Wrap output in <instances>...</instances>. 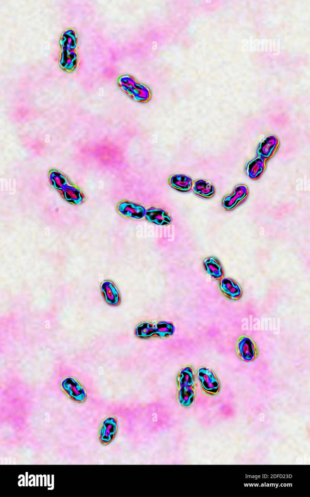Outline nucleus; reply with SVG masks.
Returning <instances> with one entry per match:
<instances>
[{
	"label": "nucleus",
	"mask_w": 310,
	"mask_h": 497,
	"mask_svg": "<svg viewBox=\"0 0 310 497\" xmlns=\"http://www.w3.org/2000/svg\"><path fill=\"white\" fill-rule=\"evenodd\" d=\"M236 350L239 357L246 362L253 361L258 355V349L255 343L246 336H241L239 338Z\"/></svg>",
	"instance_id": "3"
},
{
	"label": "nucleus",
	"mask_w": 310,
	"mask_h": 497,
	"mask_svg": "<svg viewBox=\"0 0 310 497\" xmlns=\"http://www.w3.org/2000/svg\"><path fill=\"white\" fill-rule=\"evenodd\" d=\"M61 385L63 390L74 401L83 402L86 400L85 389L74 378H66L62 381Z\"/></svg>",
	"instance_id": "4"
},
{
	"label": "nucleus",
	"mask_w": 310,
	"mask_h": 497,
	"mask_svg": "<svg viewBox=\"0 0 310 497\" xmlns=\"http://www.w3.org/2000/svg\"><path fill=\"white\" fill-rule=\"evenodd\" d=\"M198 377L204 391L209 395L217 394L220 387L219 381L214 372L207 367H200Z\"/></svg>",
	"instance_id": "2"
},
{
	"label": "nucleus",
	"mask_w": 310,
	"mask_h": 497,
	"mask_svg": "<svg viewBox=\"0 0 310 497\" xmlns=\"http://www.w3.org/2000/svg\"><path fill=\"white\" fill-rule=\"evenodd\" d=\"M178 380L179 385V400L182 404L191 402L194 398L193 386L194 383L192 367L188 365L184 367L179 373Z\"/></svg>",
	"instance_id": "1"
},
{
	"label": "nucleus",
	"mask_w": 310,
	"mask_h": 497,
	"mask_svg": "<svg viewBox=\"0 0 310 497\" xmlns=\"http://www.w3.org/2000/svg\"><path fill=\"white\" fill-rule=\"evenodd\" d=\"M204 266L206 272L214 279H222L224 276L222 267L214 258H207L204 261Z\"/></svg>",
	"instance_id": "12"
},
{
	"label": "nucleus",
	"mask_w": 310,
	"mask_h": 497,
	"mask_svg": "<svg viewBox=\"0 0 310 497\" xmlns=\"http://www.w3.org/2000/svg\"><path fill=\"white\" fill-rule=\"evenodd\" d=\"M169 182L174 188L184 192L189 191L193 185L192 179L184 174H174L172 176Z\"/></svg>",
	"instance_id": "11"
},
{
	"label": "nucleus",
	"mask_w": 310,
	"mask_h": 497,
	"mask_svg": "<svg viewBox=\"0 0 310 497\" xmlns=\"http://www.w3.org/2000/svg\"><path fill=\"white\" fill-rule=\"evenodd\" d=\"M262 161H263L260 159H258L250 163V164L253 165V166L249 164V166L248 167V172L249 173H252L253 172L252 174L250 176H251V177H257L258 175H260L263 170Z\"/></svg>",
	"instance_id": "17"
},
{
	"label": "nucleus",
	"mask_w": 310,
	"mask_h": 497,
	"mask_svg": "<svg viewBox=\"0 0 310 497\" xmlns=\"http://www.w3.org/2000/svg\"><path fill=\"white\" fill-rule=\"evenodd\" d=\"M247 194V189L245 186H237L232 194L224 198L222 202L223 207L227 210L233 209L245 199Z\"/></svg>",
	"instance_id": "7"
},
{
	"label": "nucleus",
	"mask_w": 310,
	"mask_h": 497,
	"mask_svg": "<svg viewBox=\"0 0 310 497\" xmlns=\"http://www.w3.org/2000/svg\"><path fill=\"white\" fill-rule=\"evenodd\" d=\"M118 210L122 215L137 219H142L146 211L143 206L127 201L120 202Z\"/></svg>",
	"instance_id": "6"
},
{
	"label": "nucleus",
	"mask_w": 310,
	"mask_h": 497,
	"mask_svg": "<svg viewBox=\"0 0 310 497\" xmlns=\"http://www.w3.org/2000/svg\"><path fill=\"white\" fill-rule=\"evenodd\" d=\"M220 289L226 297L232 299H239L242 295V290L240 285L229 278L221 279Z\"/></svg>",
	"instance_id": "9"
},
{
	"label": "nucleus",
	"mask_w": 310,
	"mask_h": 497,
	"mask_svg": "<svg viewBox=\"0 0 310 497\" xmlns=\"http://www.w3.org/2000/svg\"><path fill=\"white\" fill-rule=\"evenodd\" d=\"M135 333L140 338H150L155 334L154 324L146 322L141 323L136 328Z\"/></svg>",
	"instance_id": "15"
},
{
	"label": "nucleus",
	"mask_w": 310,
	"mask_h": 497,
	"mask_svg": "<svg viewBox=\"0 0 310 497\" xmlns=\"http://www.w3.org/2000/svg\"><path fill=\"white\" fill-rule=\"evenodd\" d=\"M101 290L105 301L110 305H118L120 301L119 292L110 281H104L101 284Z\"/></svg>",
	"instance_id": "10"
},
{
	"label": "nucleus",
	"mask_w": 310,
	"mask_h": 497,
	"mask_svg": "<svg viewBox=\"0 0 310 497\" xmlns=\"http://www.w3.org/2000/svg\"><path fill=\"white\" fill-rule=\"evenodd\" d=\"M144 216L149 221L158 225H165L171 223L172 219L165 210L151 207L146 210Z\"/></svg>",
	"instance_id": "8"
},
{
	"label": "nucleus",
	"mask_w": 310,
	"mask_h": 497,
	"mask_svg": "<svg viewBox=\"0 0 310 497\" xmlns=\"http://www.w3.org/2000/svg\"><path fill=\"white\" fill-rule=\"evenodd\" d=\"M192 189L195 194L207 198L211 197L215 192L214 188L212 184L202 180L194 182Z\"/></svg>",
	"instance_id": "13"
},
{
	"label": "nucleus",
	"mask_w": 310,
	"mask_h": 497,
	"mask_svg": "<svg viewBox=\"0 0 310 497\" xmlns=\"http://www.w3.org/2000/svg\"><path fill=\"white\" fill-rule=\"evenodd\" d=\"M118 429L116 418L109 416L104 419L100 427L99 436L101 442L104 445L109 443L114 438Z\"/></svg>",
	"instance_id": "5"
},
{
	"label": "nucleus",
	"mask_w": 310,
	"mask_h": 497,
	"mask_svg": "<svg viewBox=\"0 0 310 497\" xmlns=\"http://www.w3.org/2000/svg\"><path fill=\"white\" fill-rule=\"evenodd\" d=\"M155 335L162 338L172 335L174 333L175 327L172 322L160 321L154 324Z\"/></svg>",
	"instance_id": "14"
},
{
	"label": "nucleus",
	"mask_w": 310,
	"mask_h": 497,
	"mask_svg": "<svg viewBox=\"0 0 310 497\" xmlns=\"http://www.w3.org/2000/svg\"><path fill=\"white\" fill-rule=\"evenodd\" d=\"M273 139V138H272L271 137L270 138H267L264 141H263L264 142L261 145V148L259 149V150L264 149L259 151V154L267 157L271 155V153L273 152V150H274V149L275 148V146H276V138L273 141V142H272Z\"/></svg>",
	"instance_id": "16"
}]
</instances>
